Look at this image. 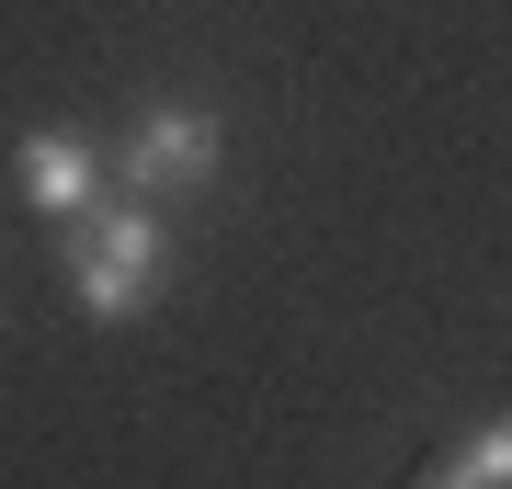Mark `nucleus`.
I'll return each instance as SVG.
<instances>
[{"mask_svg":"<svg viewBox=\"0 0 512 489\" xmlns=\"http://www.w3.org/2000/svg\"><path fill=\"white\" fill-rule=\"evenodd\" d=\"M421 489H478V478H467V467H433V478H421Z\"/></svg>","mask_w":512,"mask_h":489,"instance_id":"20e7f679","label":"nucleus"},{"mask_svg":"<svg viewBox=\"0 0 512 489\" xmlns=\"http://www.w3.org/2000/svg\"><path fill=\"white\" fill-rule=\"evenodd\" d=\"M217 160H228V126L205 103H148L137 126H126V148H114V182L126 194H148V205H183V194H205L217 182Z\"/></svg>","mask_w":512,"mask_h":489,"instance_id":"f03ea898","label":"nucleus"},{"mask_svg":"<svg viewBox=\"0 0 512 489\" xmlns=\"http://www.w3.org/2000/svg\"><path fill=\"white\" fill-rule=\"evenodd\" d=\"M12 182H23V205H35V217H80V205H103V148L35 126V137L12 148Z\"/></svg>","mask_w":512,"mask_h":489,"instance_id":"7ed1b4c3","label":"nucleus"},{"mask_svg":"<svg viewBox=\"0 0 512 489\" xmlns=\"http://www.w3.org/2000/svg\"><path fill=\"white\" fill-rule=\"evenodd\" d=\"M160 262H171V228H160V205H148V194H103V205H80V217H69L80 319L126 330V319L148 308V285H160Z\"/></svg>","mask_w":512,"mask_h":489,"instance_id":"f257e3e1","label":"nucleus"}]
</instances>
